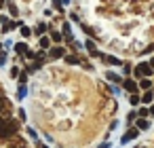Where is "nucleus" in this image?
Here are the masks:
<instances>
[{"label":"nucleus","mask_w":154,"mask_h":148,"mask_svg":"<svg viewBox=\"0 0 154 148\" xmlns=\"http://www.w3.org/2000/svg\"><path fill=\"white\" fill-rule=\"evenodd\" d=\"M17 131H19V125L15 121H7L5 129L0 131V135H2V140H15L17 137Z\"/></svg>","instance_id":"nucleus-1"},{"label":"nucleus","mask_w":154,"mask_h":148,"mask_svg":"<svg viewBox=\"0 0 154 148\" xmlns=\"http://www.w3.org/2000/svg\"><path fill=\"white\" fill-rule=\"evenodd\" d=\"M152 72H154V68H152L150 64H146V61L139 64V66L135 68V76H150Z\"/></svg>","instance_id":"nucleus-2"},{"label":"nucleus","mask_w":154,"mask_h":148,"mask_svg":"<svg viewBox=\"0 0 154 148\" xmlns=\"http://www.w3.org/2000/svg\"><path fill=\"white\" fill-rule=\"evenodd\" d=\"M137 133H139V129H137V127H135V129H129V131H127V133L122 135V142L127 144V142H131V140H135V137H137Z\"/></svg>","instance_id":"nucleus-3"},{"label":"nucleus","mask_w":154,"mask_h":148,"mask_svg":"<svg viewBox=\"0 0 154 148\" xmlns=\"http://www.w3.org/2000/svg\"><path fill=\"white\" fill-rule=\"evenodd\" d=\"M63 53H66V49H63V47H59V45L51 49V57H53V59H59V57H63Z\"/></svg>","instance_id":"nucleus-4"},{"label":"nucleus","mask_w":154,"mask_h":148,"mask_svg":"<svg viewBox=\"0 0 154 148\" xmlns=\"http://www.w3.org/2000/svg\"><path fill=\"white\" fill-rule=\"evenodd\" d=\"M122 87H125L129 93H135V91H137V85H135V80H131V78H127V80L122 83Z\"/></svg>","instance_id":"nucleus-5"},{"label":"nucleus","mask_w":154,"mask_h":148,"mask_svg":"<svg viewBox=\"0 0 154 148\" xmlns=\"http://www.w3.org/2000/svg\"><path fill=\"white\" fill-rule=\"evenodd\" d=\"M9 148H26V140L23 137H15V140H11Z\"/></svg>","instance_id":"nucleus-6"},{"label":"nucleus","mask_w":154,"mask_h":148,"mask_svg":"<svg viewBox=\"0 0 154 148\" xmlns=\"http://www.w3.org/2000/svg\"><path fill=\"white\" fill-rule=\"evenodd\" d=\"M15 51H17V53H28V45H26V43H17V45H15Z\"/></svg>","instance_id":"nucleus-7"},{"label":"nucleus","mask_w":154,"mask_h":148,"mask_svg":"<svg viewBox=\"0 0 154 148\" xmlns=\"http://www.w3.org/2000/svg\"><path fill=\"white\" fill-rule=\"evenodd\" d=\"M103 59H106L108 64H112V66H118V64H120V59H118V57H112V55H106Z\"/></svg>","instance_id":"nucleus-8"},{"label":"nucleus","mask_w":154,"mask_h":148,"mask_svg":"<svg viewBox=\"0 0 154 148\" xmlns=\"http://www.w3.org/2000/svg\"><path fill=\"white\" fill-rule=\"evenodd\" d=\"M148 127H150V121H146V118L137 121V129H148Z\"/></svg>","instance_id":"nucleus-9"},{"label":"nucleus","mask_w":154,"mask_h":148,"mask_svg":"<svg viewBox=\"0 0 154 148\" xmlns=\"http://www.w3.org/2000/svg\"><path fill=\"white\" fill-rule=\"evenodd\" d=\"M21 36H23V38H30V36H32V30L26 28V26H21Z\"/></svg>","instance_id":"nucleus-10"},{"label":"nucleus","mask_w":154,"mask_h":148,"mask_svg":"<svg viewBox=\"0 0 154 148\" xmlns=\"http://www.w3.org/2000/svg\"><path fill=\"white\" fill-rule=\"evenodd\" d=\"M66 61H68V64H80V59H78L76 55H68V57H66Z\"/></svg>","instance_id":"nucleus-11"},{"label":"nucleus","mask_w":154,"mask_h":148,"mask_svg":"<svg viewBox=\"0 0 154 148\" xmlns=\"http://www.w3.org/2000/svg\"><path fill=\"white\" fill-rule=\"evenodd\" d=\"M141 102H143V104H150V102H152V93H150V91H146V93H143V97H141Z\"/></svg>","instance_id":"nucleus-12"},{"label":"nucleus","mask_w":154,"mask_h":148,"mask_svg":"<svg viewBox=\"0 0 154 148\" xmlns=\"http://www.w3.org/2000/svg\"><path fill=\"white\" fill-rule=\"evenodd\" d=\"M9 11H11V15H13V17H17V13H19V11H17V7H15L13 2L9 5Z\"/></svg>","instance_id":"nucleus-13"},{"label":"nucleus","mask_w":154,"mask_h":148,"mask_svg":"<svg viewBox=\"0 0 154 148\" xmlns=\"http://www.w3.org/2000/svg\"><path fill=\"white\" fill-rule=\"evenodd\" d=\"M45 30H47V28H45V24H38L34 32H36V34H45Z\"/></svg>","instance_id":"nucleus-14"},{"label":"nucleus","mask_w":154,"mask_h":148,"mask_svg":"<svg viewBox=\"0 0 154 148\" xmlns=\"http://www.w3.org/2000/svg\"><path fill=\"white\" fill-rule=\"evenodd\" d=\"M49 45H51V40H49V38H45V36H42V38H40V47H42V49H47V47H49Z\"/></svg>","instance_id":"nucleus-15"},{"label":"nucleus","mask_w":154,"mask_h":148,"mask_svg":"<svg viewBox=\"0 0 154 148\" xmlns=\"http://www.w3.org/2000/svg\"><path fill=\"white\" fill-rule=\"evenodd\" d=\"M9 74H11V78H17V76H19V68H11Z\"/></svg>","instance_id":"nucleus-16"},{"label":"nucleus","mask_w":154,"mask_h":148,"mask_svg":"<svg viewBox=\"0 0 154 148\" xmlns=\"http://www.w3.org/2000/svg\"><path fill=\"white\" fill-rule=\"evenodd\" d=\"M51 36H53V40H55V43H61V34H59V32H53Z\"/></svg>","instance_id":"nucleus-17"},{"label":"nucleus","mask_w":154,"mask_h":148,"mask_svg":"<svg viewBox=\"0 0 154 148\" xmlns=\"http://www.w3.org/2000/svg\"><path fill=\"white\" fill-rule=\"evenodd\" d=\"M139 87H141V89H150V80H148V78H143V80H141V85H139Z\"/></svg>","instance_id":"nucleus-18"},{"label":"nucleus","mask_w":154,"mask_h":148,"mask_svg":"<svg viewBox=\"0 0 154 148\" xmlns=\"http://www.w3.org/2000/svg\"><path fill=\"white\" fill-rule=\"evenodd\" d=\"M108 78H110V80H114V83H118V76H116L114 72H108Z\"/></svg>","instance_id":"nucleus-19"},{"label":"nucleus","mask_w":154,"mask_h":148,"mask_svg":"<svg viewBox=\"0 0 154 148\" xmlns=\"http://www.w3.org/2000/svg\"><path fill=\"white\" fill-rule=\"evenodd\" d=\"M26 57H28V59H36L38 55H36V53H32V51H28V53H26Z\"/></svg>","instance_id":"nucleus-20"},{"label":"nucleus","mask_w":154,"mask_h":148,"mask_svg":"<svg viewBox=\"0 0 154 148\" xmlns=\"http://www.w3.org/2000/svg\"><path fill=\"white\" fill-rule=\"evenodd\" d=\"M5 102H7V99L2 97V93H0V110H2V108H5Z\"/></svg>","instance_id":"nucleus-21"},{"label":"nucleus","mask_w":154,"mask_h":148,"mask_svg":"<svg viewBox=\"0 0 154 148\" xmlns=\"http://www.w3.org/2000/svg\"><path fill=\"white\" fill-rule=\"evenodd\" d=\"M137 102H139V97H137V95L133 93V95H131V104H137Z\"/></svg>","instance_id":"nucleus-22"},{"label":"nucleus","mask_w":154,"mask_h":148,"mask_svg":"<svg viewBox=\"0 0 154 148\" xmlns=\"http://www.w3.org/2000/svg\"><path fill=\"white\" fill-rule=\"evenodd\" d=\"M5 125H7V121H5L2 116H0V131H2V129H5Z\"/></svg>","instance_id":"nucleus-23"},{"label":"nucleus","mask_w":154,"mask_h":148,"mask_svg":"<svg viewBox=\"0 0 154 148\" xmlns=\"http://www.w3.org/2000/svg\"><path fill=\"white\" fill-rule=\"evenodd\" d=\"M5 19H7V17H2V15H0V24H2V21H5Z\"/></svg>","instance_id":"nucleus-24"},{"label":"nucleus","mask_w":154,"mask_h":148,"mask_svg":"<svg viewBox=\"0 0 154 148\" xmlns=\"http://www.w3.org/2000/svg\"><path fill=\"white\" fill-rule=\"evenodd\" d=\"M99 148H110V146H108V144H103V146H99Z\"/></svg>","instance_id":"nucleus-25"},{"label":"nucleus","mask_w":154,"mask_h":148,"mask_svg":"<svg viewBox=\"0 0 154 148\" xmlns=\"http://www.w3.org/2000/svg\"><path fill=\"white\" fill-rule=\"evenodd\" d=\"M150 66H152V68H154V59H150Z\"/></svg>","instance_id":"nucleus-26"},{"label":"nucleus","mask_w":154,"mask_h":148,"mask_svg":"<svg viewBox=\"0 0 154 148\" xmlns=\"http://www.w3.org/2000/svg\"><path fill=\"white\" fill-rule=\"evenodd\" d=\"M0 7H2V2H0Z\"/></svg>","instance_id":"nucleus-27"}]
</instances>
